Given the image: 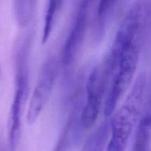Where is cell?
I'll return each instance as SVG.
<instances>
[{
    "label": "cell",
    "mask_w": 151,
    "mask_h": 151,
    "mask_svg": "<svg viewBox=\"0 0 151 151\" xmlns=\"http://www.w3.org/2000/svg\"><path fill=\"white\" fill-rule=\"evenodd\" d=\"M147 76L142 72L139 75L123 104L114 114L110 122L111 138L128 144L142 114Z\"/></svg>",
    "instance_id": "6da1fadb"
},
{
    "label": "cell",
    "mask_w": 151,
    "mask_h": 151,
    "mask_svg": "<svg viewBox=\"0 0 151 151\" xmlns=\"http://www.w3.org/2000/svg\"><path fill=\"white\" fill-rule=\"evenodd\" d=\"M114 73L103 59L92 70L87 83V100L81 114V125L86 129L91 128L97 120L103 98Z\"/></svg>",
    "instance_id": "7a4b0ae2"
},
{
    "label": "cell",
    "mask_w": 151,
    "mask_h": 151,
    "mask_svg": "<svg viewBox=\"0 0 151 151\" xmlns=\"http://www.w3.org/2000/svg\"><path fill=\"white\" fill-rule=\"evenodd\" d=\"M139 47L138 42L134 44L126 50L121 58L104 101L103 111L106 117L114 113L118 103L134 79L139 61Z\"/></svg>",
    "instance_id": "3957f363"
},
{
    "label": "cell",
    "mask_w": 151,
    "mask_h": 151,
    "mask_svg": "<svg viewBox=\"0 0 151 151\" xmlns=\"http://www.w3.org/2000/svg\"><path fill=\"white\" fill-rule=\"evenodd\" d=\"M142 5L135 2L128 9L115 35L111 48L105 58L114 73L121 58L130 47L139 41L141 30Z\"/></svg>",
    "instance_id": "277c9868"
},
{
    "label": "cell",
    "mask_w": 151,
    "mask_h": 151,
    "mask_svg": "<svg viewBox=\"0 0 151 151\" xmlns=\"http://www.w3.org/2000/svg\"><path fill=\"white\" fill-rule=\"evenodd\" d=\"M24 66V59L23 58H16L15 91L7 122V137L10 151L16 150L21 137L22 106L27 99L28 90L27 75Z\"/></svg>",
    "instance_id": "5b68a950"
},
{
    "label": "cell",
    "mask_w": 151,
    "mask_h": 151,
    "mask_svg": "<svg viewBox=\"0 0 151 151\" xmlns=\"http://www.w3.org/2000/svg\"><path fill=\"white\" fill-rule=\"evenodd\" d=\"M58 72V63L55 59L47 60L43 66L27 112V122L29 125L35 122L44 109L53 89Z\"/></svg>",
    "instance_id": "8992f818"
},
{
    "label": "cell",
    "mask_w": 151,
    "mask_h": 151,
    "mask_svg": "<svg viewBox=\"0 0 151 151\" xmlns=\"http://www.w3.org/2000/svg\"><path fill=\"white\" fill-rule=\"evenodd\" d=\"M88 1H81L62 52V62L68 66L75 60L85 37L88 20Z\"/></svg>",
    "instance_id": "52a82bcc"
},
{
    "label": "cell",
    "mask_w": 151,
    "mask_h": 151,
    "mask_svg": "<svg viewBox=\"0 0 151 151\" xmlns=\"http://www.w3.org/2000/svg\"><path fill=\"white\" fill-rule=\"evenodd\" d=\"M62 1H54L51 0L48 2L47 7L46 8L45 16H44V28H43L42 34V43L45 44L48 41L51 32L53 29L55 21V16L57 13V10Z\"/></svg>",
    "instance_id": "ba28073f"
},
{
    "label": "cell",
    "mask_w": 151,
    "mask_h": 151,
    "mask_svg": "<svg viewBox=\"0 0 151 151\" xmlns=\"http://www.w3.org/2000/svg\"><path fill=\"white\" fill-rule=\"evenodd\" d=\"M34 4L32 1H15L14 13L18 23L24 26L32 19L33 14Z\"/></svg>",
    "instance_id": "9c48e42d"
},
{
    "label": "cell",
    "mask_w": 151,
    "mask_h": 151,
    "mask_svg": "<svg viewBox=\"0 0 151 151\" xmlns=\"http://www.w3.org/2000/svg\"><path fill=\"white\" fill-rule=\"evenodd\" d=\"M115 1H102L99 3V5L97 7V30L100 32L101 30L104 29L105 23L106 22L109 13L111 9L113 7V4H114Z\"/></svg>",
    "instance_id": "30bf717a"
},
{
    "label": "cell",
    "mask_w": 151,
    "mask_h": 151,
    "mask_svg": "<svg viewBox=\"0 0 151 151\" xmlns=\"http://www.w3.org/2000/svg\"><path fill=\"white\" fill-rule=\"evenodd\" d=\"M141 118L139 121L140 123L151 128V97L146 104Z\"/></svg>",
    "instance_id": "8fae6325"
}]
</instances>
